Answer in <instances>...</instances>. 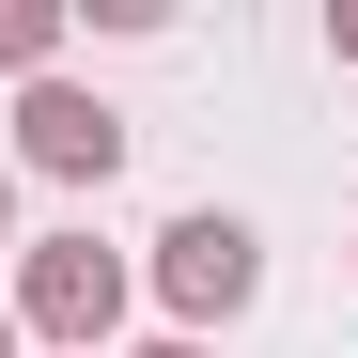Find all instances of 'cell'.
Masks as SVG:
<instances>
[{
    "label": "cell",
    "mask_w": 358,
    "mask_h": 358,
    "mask_svg": "<svg viewBox=\"0 0 358 358\" xmlns=\"http://www.w3.org/2000/svg\"><path fill=\"white\" fill-rule=\"evenodd\" d=\"M0 250H16V187H0Z\"/></svg>",
    "instance_id": "obj_6"
},
{
    "label": "cell",
    "mask_w": 358,
    "mask_h": 358,
    "mask_svg": "<svg viewBox=\"0 0 358 358\" xmlns=\"http://www.w3.org/2000/svg\"><path fill=\"white\" fill-rule=\"evenodd\" d=\"M125 296H141V265L109 250V234H16V343L94 358L109 327H125Z\"/></svg>",
    "instance_id": "obj_1"
},
{
    "label": "cell",
    "mask_w": 358,
    "mask_h": 358,
    "mask_svg": "<svg viewBox=\"0 0 358 358\" xmlns=\"http://www.w3.org/2000/svg\"><path fill=\"white\" fill-rule=\"evenodd\" d=\"M16 156L47 171V187H109V171H125V109L78 94V78H31L16 94Z\"/></svg>",
    "instance_id": "obj_3"
},
{
    "label": "cell",
    "mask_w": 358,
    "mask_h": 358,
    "mask_svg": "<svg viewBox=\"0 0 358 358\" xmlns=\"http://www.w3.org/2000/svg\"><path fill=\"white\" fill-rule=\"evenodd\" d=\"M141 358H203V343H141Z\"/></svg>",
    "instance_id": "obj_7"
},
{
    "label": "cell",
    "mask_w": 358,
    "mask_h": 358,
    "mask_svg": "<svg viewBox=\"0 0 358 358\" xmlns=\"http://www.w3.org/2000/svg\"><path fill=\"white\" fill-rule=\"evenodd\" d=\"M0 358H16V312H0Z\"/></svg>",
    "instance_id": "obj_8"
},
{
    "label": "cell",
    "mask_w": 358,
    "mask_h": 358,
    "mask_svg": "<svg viewBox=\"0 0 358 358\" xmlns=\"http://www.w3.org/2000/svg\"><path fill=\"white\" fill-rule=\"evenodd\" d=\"M0 78H63V0H0Z\"/></svg>",
    "instance_id": "obj_4"
},
{
    "label": "cell",
    "mask_w": 358,
    "mask_h": 358,
    "mask_svg": "<svg viewBox=\"0 0 358 358\" xmlns=\"http://www.w3.org/2000/svg\"><path fill=\"white\" fill-rule=\"evenodd\" d=\"M327 63H358V0H327Z\"/></svg>",
    "instance_id": "obj_5"
},
{
    "label": "cell",
    "mask_w": 358,
    "mask_h": 358,
    "mask_svg": "<svg viewBox=\"0 0 358 358\" xmlns=\"http://www.w3.org/2000/svg\"><path fill=\"white\" fill-rule=\"evenodd\" d=\"M156 312H171V343H203V327H234V312H250V296H265V234L250 218H234V203H187V218H171L156 234Z\"/></svg>",
    "instance_id": "obj_2"
}]
</instances>
